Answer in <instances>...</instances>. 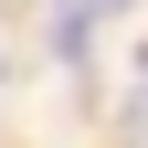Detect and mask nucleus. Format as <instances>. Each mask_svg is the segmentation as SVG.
Wrapping results in <instances>:
<instances>
[{"instance_id":"obj_2","label":"nucleus","mask_w":148,"mask_h":148,"mask_svg":"<svg viewBox=\"0 0 148 148\" xmlns=\"http://www.w3.org/2000/svg\"><path fill=\"white\" fill-rule=\"evenodd\" d=\"M138 64H148V53H138Z\"/></svg>"},{"instance_id":"obj_1","label":"nucleus","mask_w":148,"mask_h":148,"mask_svg":"<svg viewBox=\"0 0 148 148\" xmlns=\"http://www.w3.org/2000/svg\"><path fill=\"white\" fill-rule=\"evenodd\" d=\"M0 74H11V53H0Z\"/></svg>"}]
</instances>
